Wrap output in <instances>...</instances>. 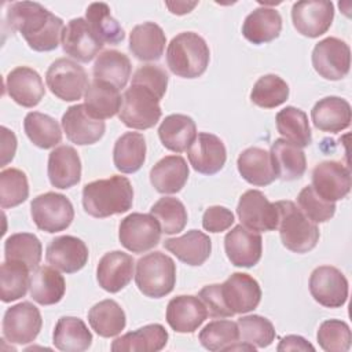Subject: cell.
Here are the masks:
<instances>
[{
	"label": "cell",
	"instance_id": "obj_1",
	"mask_svg": "<svg viewBox=\"0 0 352 352\" xmlns=\"http://www.w3.org/2000/svg\"><path fill=\"white\" fill-rule=\"evenodd\" d=\"M6 21L11 30L21 33L33 51H52L62 41L63 21L40 3L16 1L10 4Z\"/></svg>",
	"mask_w": 352,
	"mask_h": 352
},
{
	"label": "cell",
	"instance_id": "obj_2",
	"mask_svg": "<svg viewBox=\"0 0 352 352\" xmlns=\"http://www.w3.org/2000/svg\"><path fill=\"white\" fill-rule=\"evenodd\" d=\"M133 204V188L128 177L114 175L91 182L82 188L84 210L96 219L128 212Z\"/></svg>",
	"mask_w": 352,
	"mask_h": 352
},
{
	"label": "cell",
	"instance_id": "obj_3",
	"mask_svg": "<svg viewBox=\"0 0 352 352\" xmlns=\"http://www.w3.org/2000/svg\"><path fill=\"white\" fill-rule=\"evenodd\" d=\"M209 60V47L198 33L182 32L168 44L166 63L177 77L197 78L202 76L208 69Z\"/></svg>",
	"mask_w": 352,
	"mask_h": 352
},
{
	"label": "cell",
	"instance_id": "obj_4",
	"mask_svg": "<svg viewBox=\"0 0 352 352\" xmlns=\"http://www.w3.org/2000/svg\"><path fill=\"white\" fill-rule=\"evenodd\" d=\"M278 209V226L282 245L294 253L312 250L319 241V228L292 201L275 202Z\"/></svg>",
	"mask_w": 352,
	"mask_h": 352
},
{
	"label": "cell",
	"instance_id": "obj_5",
	"mask_svg": "<svg viewBox=\"0 0 352 352\" xmlns=\"http://www.w3.org/2000/svg\"><path fill=\"white\" fill-rule=\"evenodd\" d=\"M135 282L146 297L161 298L168 296L176 283V264L162 252H153L136 263Z\"/></svg>",
	"mask_w": 352,
	"mask_h": 352
},
{
	"label": "cell",
	"instance_id": "obj_6",
	"mask_svg": "<svg viewBox=\"0 0 352 352\" xmlns=\"http://www.w3.org/2000/svg\"><path fill=\"white\" fill-rule=\"evenodd\" d=\"M161 98L150 88L131 82V87L122 95V104L118 113L120 121L132 129L153 128L161 118Z\"/></svg>",
	"mask_w": 352,
	"mask_h": 352
},
{
	"label": "cell",
	"instance_id": "obj_7",
	"mask_svg": "<svg viewBox=\"0 0 352 352\" xmlns=\"http://www.w3.org/2000/svg\"><path fill=\"white\" fill-rule=\"evenodd\" d=\"M45 81L50 91L65 102L81 99L89 85L84 67L67 58H59L50 65Z\"/></svg>",
	"mask_w": 352,
	"mask_h": 352
},
{
	"label": "cell",
	"instance_id": "obj_8",
	"mask_svg": "<svg viewBox=\"0 0 352 352\" xmlns=\"http://www.w3.org/2000/svg\"><path fill=\"white\" fill-rule=\"evenodd\" d=\"M30 214L38 230L54 234L66 230L72 224L74 209L66 195L50 191L37 195L32 201Z\"/></svg>",
	"mask_w": 352,
	"mask_h": 352
},
{
	"label": "cell",
	"instance_id": "obj_9",
	"mask_svg": "<svg viewBox=\"0 0 352 352\" xmlns=\"http://www.w3.org/2000/svg\"><path fill=\"white\" fill-rule=\"evenodd\" d=\"M161 227L153 214L131 213L118 227L120 243L132 253H144L158 245Z\"/></svg>",
	"mask_w": 352,
	"mask_h": 352
},
{
	"label": "cell",
	"instance_id": "obj_10",
	"mask_svg": "<svg viewBox=\"0 0 352 352\" xmlns=\"http://www.w3.org/2000/svg\"><path fill=\"white\" fill-rule=\"evenodd\" d=\"M43 326L38 308L29 301L10 307L3 318V337L11 344H29L36 340Z\"/></svg>",
	"mask_w": 352,
	"mask_h": 352
},
{
	"label": "cell",
	"instance_id": "obj_11",
	"mask_svg": "<svg viewBox=\"0 0 352 352\" xmlns=\"http://www.w3.org/2000/svg\"><path fill=\"white\" fill-rule=\"evenodd\" d=\"M312 66L326 80L337 81L344 78L351 67L349 45L337 37L320 40L312 51Z\"/></svg>",
	"mask_w": 352,
	"mask_h": 352
},
{
	"label": "cell",
	"instance_id": "obj_12",
	"mask_svg": "<svg viewBox=\"0 0 352 352\" xmlns=\"http://www.w3.org/2000/svg\"><path fill=\"white\" fill-rule=\"evenodd\" d=\"M236 214L241 224L256 232L274 231L278 226V209L275 204L258 190L245 191L238 202Z\"/></svg>",
	"mask_w": 352,
	"mask_h": 352
},
{
	"label": "cell",
	"instance_id": "obj_13",
	"mask_svg": "<svg viewBox=\"0 0 352 352\" xmlns=\"http://www.w3.org/2000/svg\"><path fill=\"white\" fill-rule=\"evenodd\" d=\"M309 293L326 308H340L348 298V280L336 267L320 265L309 276Z\"/></svg>",
	"mask_w": 352,
	"mask_h": 352
},
{
	"label": "cell",
	"instance_id": "obj_14",
	"mask_svg": "<svg viewBox=\"0 0 352 352\" xmlns=\"http://www.w3.org/2000/svg\"><path fill=\"white\" fill-rule=\"evenodd\" d=\"M333 18L334 6L331 1H297L292 7L293 26L305 37L315 38L324 34L330 29Z\"/></svg>",
	"mask_w": 352,
	"mask_h": 352
},
{
	"label": "cell",
	"instance_id": "obj_15",
	"mask_svg": "<svg viewBox=\"0 0 352 352\" xmlns=\"http://www.w3.org/2000/svg\"><path fill=\"white\" fill-rule=\"evenodd\" d=\"M220 294L232 315L246 314L260 304L261 287L249 274L234 272L220 285Z\"/></svg>",
	"mask_w": 352,
	"mask_h": 352
},
{
	"label": "cell",
	"instance_id": "obj_16",
	"mask_svg": "<svg viewBox=\"0 0 352 352\" xmlns=\"http://www.w3.org/2000/svg\"><path fill=\"white\" fill-rule=\"evenodd\" d=\"M311 186L319 197L336 202L345 198L351 191V170L341 162L323 161L314 168Z\"/></svg>",
	"mask_w": 352,
	"mask_h": 352
},
{
	"label": "cell",
	"instance_id": "obj_17",
	"mask_svg": "<svg viewBox=\"0 0 352 352\" xmlns=\"http://www.w3.org/2000/svg\"><path fill=\"white\" fill-rule=\"evenodd\" d=\"M224 249L232 265L250 268L261 258L263 239L258 232L238 224L226 234Z\"/></svg>",
	"mask_w": 352,
	"mask_h": 352
},
{
	"label": "cell",
	"instance_id": "obj_18",
	"mask_svg": "<svg viewBox=\"0 0 352 352\" xmlns=\"http://www.w3.org/2000/svg\"><path fill=\"white\" fill-rule=\"evenodd\" d=\"M88 248L77 236L60 235L54 238L45 252L48 264L58 271L74 274L82 270L88 261Z\"/></svg>",
	"mask_w": 352,
	"mask_h": 352
},
{
	"label": "cell",
	"instance_id": "obj_19",
	"mask_svg": "<svg viewBox=\"0 0 352 352\" xmlns=\"http://www.w3.org/2000/svg\"><path fill=\"white\" fill-rule=\"evenodd\" d=\"M103 43L95 36L84 18H74L67 22L62 33L63 51L78 62L92 60L103 48Z\"/></svg>",
	"mask_w": 352,
	"mask_h": 352
},
{
	"label": "cell",
	"instance_id": "obj_20",
	"mask_svg": "<svg viewBox=\"0 0 352 352\" xmlns=\"http://www.w3.org/2000/svg\"><path fill=\"white\" fill-rule=\"evenodd\" d=\"M190 165L202 175H214L223 169L227 151L223 140L213 133L199 132L187 150Z\"/></svg>",
	"mask_w": 352,
	"mask_h": 352
},
{
	"label": "cell",
	"instance_id": "obj_21",
	"mask_svg": "<svg viewBox=\"0 0 352 352\" xmlns=\"http://www.w3.org/2000/svg\"><path fill=\"white\" fill-rule=\"evenodd\" d=\"M62 128L66 138L77 144H94L104 135V121L92 117L84 104L70 106L62 116Z\"/></svg>",
	"mask_w": 352,
	"mask_h": 352
},
{
	"label": "cell",
	"instance_id": "obj_22",
	"mask_svg": "<svg viewBox=\"0 0 352 352\" xmlns=\"http://www.w3.org/2000/svg\"><path fill=\"white\" fill-rule=\"evenodd\" d=\"M6 91L15 103L28 109L37 106L45 95L40 74L28 66H18L8 73Z\"/></svg>",
	"mask_w": 352,
	"mask_h": 352
},
{
	"label": "cell",
	"instance_id": "obj_23",
	"mask_svg": "<svg viewBox=\"0 0 352 352\" xmlns=\"http://www.w3.org/2000/svg\"><path fill=\"white\" fill-rule=\"evenodd\" d=\"M133 268L135 260L131 254L121 250L109 252L98 263V283L103 290L109 293H117L132 280Z\"/></svg>",
	"mask_w": 352,
	"mask_h": 352
},
{
	"label": "cell",
	"instance_id": "obj_24",
	"mask_svg": "<svg viewBox=\"0 0 352 352\" xmlns=\"http://www.w3.org/2000/svg\"><path fill=\"white\" fill-rule=\"evenodd\" d=\"M208 318V309L199 297L176 296L166 307V322L176 333H194Z\"/></svg>",
	"mask_w": 352,
	"mask_h": 352
},
{
	"label": "cell",
	"instance_id": "obj_25",
	"mask_svg": "<svg viewBox=\"0 0 352 352\" xmlns=\"http://www.w3.org/2000/svg\"><path fill=\"white\" fill-rule=\"evenodd\" d=\"M50 183L60 190L76 186L81 179V161L72 146H58L48 155Z\"/></svg>",
	"mask_w": 352,
	"mask_h": 352
},
{
	"label": "cell",
	"instance_id": "obj_26",
	"mask_svg": "<svg viewBox=\"0 0 352 352\" xmlns=\"http://www.w3.org/2000/svg\"><path fill=\"white\" fill-rule=\"evenodd\" d=\"M311 118L315 128L322 132H341L351 125V104L340 96H326L315 103Z\"/></svg>",
	"mask_w": 352,
	"mask_h": 352
},
{
	"label": "cell",
	"instance_id": "obj_27",
	"mask_svg": "<svg viewBox=\"0 0 352 352\" xmlns=\"http://www.w3.org/2000/svg\"><path fill=\"white\" fill-rule=\"evenodd\" d=\"M236 168L242 179L253 186H268L278 179L270 151L260 147L243 150L236 160Z\"/></svg>",
	"mask_w": 352,
	"mask_h": 352
},
{
	"label": "cell",
	"instance_id": "obj_28",
	"mask_svg": "<svg viewBox=\"0 0 352 352\" xmlns=\"http://www.w3.org/2000/svg\"><path fill=\"white\" fill-rule=\"evenodd\" d=\"M164 248L175 254L182 263L197 267L202 265L209 258L212 241L205 232L190 230L182 236L166 239Z\"/></svg>",
	"mask_w": 352,
	"mask_h": 352
},
{
	"label": "cell",
	"instance_id": "obj_29",
	"mask_svg": "<svg viewBox=\"0 0 352 352\" xmlns=\"http://www.w3.org/2000/svg\"><path fill=\"white\" fill-rule=\"evenodd\" d=\"M166 37L162 28L154 22L136 25L129 33V51L143 62L158 60L165 50Z\"/></svg>",
	"mask_w": 352,
	"mask_h": 352
},
{
	"label": "cell",
	"instance_id": "obj_30",
	"mask_svg": "<svg viewBox=\"0 0 352 352\" xmlns=\"http://www.w3.org/2000/svg\"><path fill=\"white\" fill-rule=\"evenodd\" d=\"M188 165L182 155H166L150 170V182L161 194L179 192L188 179Z\"/></svg>",
	"mask_w": 352,
	"mask_h": 352
},
{
	"label": "cell",
	"instance_id": "obj_31",
	"mask_svg": "<svg viewBox=\"0 0 352 352\" xmlns=\"http://www.w3.org/2000/svg\"><path fill=\"white\" fill-rule=\"evenodd\" d=\"M168 342V331L160 323L146 324L129 331L111 344L113 352H157Z\"/></svg>",
	"mask_w": 352,
	"mask_h": 352
},
{
	"label": "cell",
	"instance_id": "obj_32",
	"mask_svg": "<svg viewBox=\"0 0 352 352\" xmlns=\"http://www.w3.org/2000/svg\"><path fill=\"white\" fill-rule=\"evenodd\" d=\"M282 30V16L271 7L253 10L242 25L243 37L252 44H264L279 37Z\"/></svg>",
	"mask_w": 352,
	"mask_h": 352
},
{
	"label": "cell",
	"instance_id": "obj_33",
	"mask_svg": "<svg viewBox=\"0 0 352 352\" xmlns=\"http://www.w3.org/2000/svg\"><path fill=\"white\" fill-rule=\"evenodd\" d=\"M158 136L165 148L183 153L187 151L195 140L197 126L194 120L186 114H170L161 122Z\"/></svg>",
	"mask_w": 352,
	"mask_h": 352
},
{
	"label": "cell",
	"instance_id": "obj_34",
	"mask_svg": "<svg viewBox=\"0 0 352 352\" xmlns=\"http://www.w3.org/2000/svg\"><path fill=\"white\" fill-rule=\"evenodd\" d=\"M121 104L122 96L120 89L99 80L89 82L84 94V106L87 111L98 120L114 117L117 113H120Z\"/></svg>",
	"mask_w": 352,
	"mask_h": 352
},
{
	"label": "cell",
	"instance_id": "obj_35",
	"mask_svg": "<svg viewBox=\"0 0 352 352\" xmlns=\"http://www.w3.org/2000/svg\"><path fill=\"white\" fill-rule=\"evenodd\" d=\"M30 296L40 305H54L59 302L66 292L63 275L54 267L41 265L30 275Z\"/></svg>",
	"mask_w": 352,
	"mask_h": 352
},
{
	"label": "cell",
	"instance_id": "obj_36",
	"mask_svg": "<svg viewBox=\"0 0 352 352\" xmlns=\"http://www.w3.org/2000/svg\"><path fill=\"white\" fill-rule=\"evenodd\" d=\"M52 342L63 352H82L91 346L92 334L82 319L62 316L55 324Z\"/></svg>",
	"mask_w": 352,
	"mask_h": 352
},
{
	"label": "cell",
	"instance_id": "obj_37",
	"mask_svg": "<svg viewBox=\"0 0 352 352\" xmlns=\"http://www.w3.org/2000/svg\"><path fill=\"white\" fill-rule=\"evenodd\" d=\"M132 72V65L129 58L117 51L107 50L100 52L96 56L94 63V80H99L107 84H111L117 89H121L126 85Z\"/></svg>",
	"mask_w": 352,
	"mask_h": 352
},
{
	"label": "cell",
	"instance_id": "obj_38",
	"mask_svg": "<svg viewBox=\"0 0 352 352\" xmlns=\"http://www.w3.org/2000/svg\"><path fill=\"white\" fill-rule=\"evenodd\" d=\"M146 160V140L139 132H125L113 148L114 166L122 173L138 172Z\"/></svg>",
	"mask_w": 352,
	"mask_h": 352
},
{
	"label": "cell",
	"instance_id": "obj_39",
	"mask_svg": "<svg viewBox=\"0 0 352 352\" xmlns=\"http://www.w3.org/2000/svg\"><path fill=\"white\" fill-rule=\"evenodd\" d=\"M270 154L280 180H296L305 173L307 158L304 151L296 144L285 139H276L271 146Z\"/></svg>",
	"mask_w": 352,
	"mask_h": 352
},
{
	"label": "cell",
	"instance_id": "obj_40",
	"mask_svg": "<svg viewBox=\"0 0 352 352\" xmlns=\"http://www.w3.org/2000/svg\"><path fill=\"white\" fill-rule=\"evenodd\" d=\"M88 322L92 330L104 338L118 336L126 324L124 309L114 300L96 302L88 312Z\"/></svg>",
	"mask_w": 352,
	"mask_h": 352
},
{
	"label": "cell",
	"instance_id": "obj_41",
	"mask_svg": "<svg viewBox=\"0 0 352 352\" xmlns=\"http://www.w3.org/2000/svg\"><path fill=\"white\" fill-rule=\"evenodd\" d=\"M275 122L279 135L297 147H307L312 142L308 117L301 109L286 106L278 111Z\"/></svg>",
	"mask_w": 352,
	"mask_h": 352
},
{
	"label": "cell",
	"instance_id": "obj_42",
	"mask_svg": "<svg viewBox=\"0 0 352 352\" xmlns=\"http://www.w3.org/2000/svg\"><path fill=\"white\" fill-rule=\"evenodd\" d=\"M85 21L103 44L117 45L125 38V32L113 18L106 3H92L85 11Z\"/></svg>",
	"mask_w": 352,
	"mask_h": 352
},
{
	"label": "cell",
	"instance_id": "obj_43",
	"mask_svg": "<svg viewBox=\"0 0 352 352\" xmlns=\"http://www.w3.org/2000/svg\"><path fill=\"white\" fill-rule=\"evenodd\" d=\"M23 129L29 140L40 148H52L62 140V131L55 118L40 111H30L23 120Z\"/></svg>",
	"mask_w": 352,
	"mask_h": 352
},
{
	"label": "cell",
	"instance_id": "obj_44",
	"mask_svg": "<svg viewBox=\"0 0 352 352\" xmlns=\"http://www.w3.org/2000/svg\"><path fill=\"white\" fill-rule=\"evenodd\" d=\"M43 246L40 239L30 232H16L4 242V257L7 261L25 264L30 271L36 270L41 261Z\"/></svg>",
	"mask_w": 352,
	"mask_h": 352
},
{
	"label": "cell",
	"instance_id": "obj_45",
	"mask_svg": "<svg viewBox=\"0 0 352 352\" xmlns=\"http://www.w3.org/2000/svg\"><path fill=\"white\" fill-rule=\"evenodd\" d=\"M30 270L18 261H4L0 268V298L11 302L23 297L30 286Z\"/></svg>",
	"mask_w": 352,
	"mask_h": 352
},
{
	"label": "cell",
	"instance_id": "obj_46",
	"mask_svg": "<svg viewBox=\"0 0 352 352\" xmlns=\"http://www.w3.org/2000/svg\"><path fill=\"white\" fill-rule=\"evenodd\" d=\"M289 98L287 82L276 74L261 76L253 85L250 100L263 109H274L283 104Z\"/></svg>",
	"mask_w": 352,
	"mask_h": 352
},
{
	"label": "cell",
	"instance_id": "obj_47",
	"mask_svg": "<svg viewBox=\"0 0 352 352\" xmlns=\"http://www.w3.org/2000/svg\"><path fill=\"white\" fill-rule=\"evenodd\" d=\"M150 214L157 219L161 231L168 235L183 231L187 224V210L183 202L173 197L160 198L151 206Z\"/></svg>",
	"mask_w": 352,
	"mask_h": 352
},
{
	"label": "cell",
	"instance_id": "obj_48",
	"mask_svg": "<svg viewBox=\"0 0 352 352\" xmlns=\"http://www.w3.org/2000/svg\"><path fill=\"white\" fill-rule=\"evenodd\" d=\"M29 197V183L25 172L16 168L0 172V205L3 209L14 208Z\"/></svg>",
	"mask_w": 352,
	"mask_h": 352
},
{
	"label": "cell",
	"instance_id": "obj_49",
	"mask_svg": "<svg viewBox=\"0 0 352 352\" xmlns=\"http://www.w3.org/2000/svg\"><path fill=\"white\" fill-rule=\"evenodd\" d=\"M239 340L256 348H267L275 340V329L271 320L260 315L241 316L236 322Z\"/></svg>",
	"mask_w": 352,
	"mask_h": 352
},
{
	"label": "cell",
	"instance_id": "obj_50",
	"mask_svg": "<svg viewBox=\"0 0 352 352\" xmlns=\"http://www.w3.org/2000/svg\"><path fill=\"white\" fill-rule=\"evenodd\" d=\"M198 337L201 345L208 351H226L227 346L239 341L238 324L226 319L212 320L199 331Z\"/></svg>",
	"mask_w": 352,
	"mask_h": 352
},
{
	"label": "cell",
	"instance_id": "obj_51",
	"mask_svg": "<svg viewBox=\"0 0 352 352\" xmlns=\"http://www.w3.org/2000/svg\"><path fill=\"white\" fill-rule=\"evenodd\" d=\"M320 348L326 352H346L351 348L352 334L348 323L340 319L322 322L316 333Z\"/></svg>",
	"mask_w": 352,
	"mask_h": 352
},
{
	"label": "cell",
	"instance_id": "obj_52",
	"mask_svg": "<svg viewBox=\"0 0 352 352\" xmlns=\"http://www.w3.org/2000/svg\"><path fill=\"white\" fill-rule=\"evenodd\" d=\"M297 204L301 212L314 223H324L336 213V202H330L319 197L312 186H305L298 197Z\"/></svg>",
	"mask_w": 352,
	"mask_h": 352
},
{
	"label": "cell",
	"instance_id": "obj_53",
	"mask_svg": "<svg viewBox=\"0 0 352 352\" xmlns=\"http://www.w3.org/2000/svg\"><path fill=\"white\" fill-rule=\"evenodd\" d=\"M132 82L142 84L150 88L162 99L168 87V74L160 66L144 65L136 70V73L132 77Z\"/></svg>",
	"mask_w": 352,
	"mask_h": 352
},
{
	"label": "cell",
	"instance_id": "obj_54",
	"mask_svg": "<svg viewBox=\"0 0 352 352\" xmlns=\"http://www.w3.org/2000/svg\"><path fill=\"white\" fill-rule=\"evenodd\" d=\"M235 219L230 209L224 206H209L202 216V227L209 232H223L234 224Z\"/></svg>",
	"mask_w": 352,
	"mask_h": 352
},
{
	"label": "cell",
	"instance_id": "obj_55",
	"mask_svg": "<svg viewBox=\"0 0 352 352\" xmlns=\"http://www.w3.org/2000/svg\"><path fill=\"white\" fill-rule=\"evenodd\" d=\"M198 297L205 304L208 315L212 318H230L232 314L227 309L223 297L220 294V285H206L198 293Z\"/></svg>",
	"mask_w": 352,
	"mask_h": 352
},
{
	"label": "cell",
	"instance_id": "obj_56",
	"mask_svg": "<svg viewBox=\"0 0 352 352\" xmlns=\"http://www.w3.org/2000/svg\"><path fill=\"white\" fill-rule=\"evenodd\" d=\"M16 151V138L12 131L6 126H1V165L6 166L12 161Z\"/></svg>",
	"mask_w": 352,
	"mask_h": 352
},
{
	"label": "cell",
	"instance_id": "obj_57",
	"mask_svg": "<svg viewBox=\"0 0 352 352\" xmlns=\"http://www.w3.org/2000/svg\"><path fill=\"white\" fill-rule=\"evenodd\" d=\"M276 349L279 352L280 351H315V346L301 336H286L280 340Z\"/></svg>",
	"mask_w": 352,
	"mask_h": 352
},
{
	"label": "cell",
	"instance_id": "obj_58",
	"mask_svg": "<svg viewBox=\"0 0 352 352\" xmlns=\"http://www.w3.org/2000/svg\"><path fill=\"white\" fill-rule=\"evenodd\" d=\"M165 4L170 10L172 14L183 15V14H188L198 3L197 1H192V3H187V1H166Z\"/></svg>",
	"mask_w": 352,
	"mask_h": 352
}]
</instances>
